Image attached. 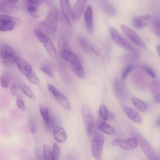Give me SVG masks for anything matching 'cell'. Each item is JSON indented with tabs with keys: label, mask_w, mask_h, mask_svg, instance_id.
<instances>
[{
	"label": "cell",
	"mask_w": 160,
	"mask_h": 160,
	"mask_svg": "<svg viewBox=\"0 0 160 160\" xmlns=\"http://www.w3.org/2000/svg\"><path fill=\"white\" fill-rule=\"evenodd\" d=\"M53 160H59L60 155V150L59 146L55 143L53 144L52 149Z\"/></svg>",
	"instance_id": "cell-33"
},
{
	"label": "cell",
	"mask_w": 160,
	"mask_h": 160,
	"mask_svg": "<svg viewBox=\"0 0 160 160\" xmlns=\"http://www.w3.org/2000/svg\"><path fill=\"white\" fill-rule=\"evenodd\" d=\"M156 49L158 54L160 56V45L157 46Z\"/></svg>",
	"instance_id": "cell-45"
},
{
	"label": "cell",
	"mask_w": 160,
	"mask_h": 160,
	"mask_svg": "<svg viewBox=\"0 0 160 160\" xmlns=\"http://www.w3.org/2000/svg\"><path fill=\"white\" fill-rule=\"evenodd\" d=\"M81 114L84 122L87 133L91 136L93 132L94 119L90 108L86 104H83L81 108Z\"/></svg>",
	"instance_id": "cell-7"
},
{
	"label": "cell",
	"mask_w": 160,
	"mask_h": 160,
	"mask_svg": "<svg viewBox=\"0 0 160 160\" xmlns=\"http://www.w3.org/2000/svg\"><path fill=\"white\" fill-rule=\"evenodd\" d=\"M156 125L158 126H160V117L157 121L156 122Z\"/></svg>",
	"instance_id": "cell-46"
},
{
	"label": "cell",
	"mask_w": 160,
	"mask_h": 160,
	"mask_svg": "<svg viewBox=\"0 0 160 160\" xmlns=\"http://www.w3.org/2000/svg\"><path fill=\"white\" fill-rule=\"evenodd\" d=\"M42 1L27 0V9L28 12L32 17H38L37 13L39 5Z\"/></svg>",
	"instance_id": "cell-20"
},
{
	"label": "cell",
	"mask_w": 160,
	"mask_h": 160,
	"mask_svg": "<svg viewBox=\"0 0 160 160\" xmlns=\"http://www.w3.org/2000/svg\"><path fill=\"white\" fill-rule=\"evenodd\" d=\"M108 112L106 106L104 105H102L99 109V113L101 118L104 120L106 121L108 119Z\"/></svg>",
	"instance_id": "cell-32"
},
{
	"label": "cell",
	"mask_w": 160,
	"mask_h": 160,
	"mask_svg": "<svg viewBox=\"0 0 160 160\" xmlns=\"http://www.w3.org/2000/svg\"><path fill=\"white\" fill-rule=\"evenodd\" d=\"M41 70L44 73L52 78L53 77V73L52 70L50 66L47 64H42L41 67Z\"/></svg>",
	"instance_id": "cell-35"
},
{
	"label": "cell",
	"mask_w": 160,
	"mask_h": 160,
	"mask_svg": "<svg viewBox=\"0 0 160 160\" xmlns=\"http://www.w3.org/2000/svg\"><path fill=\"white\" fill-rule=\"evenodd\" d=\"M133 66L129 64L126 66L124 69L122 74V79L124 80L128 75L132 71L133 68Z\"/></svg>",
	"instance_id": "cell-36"
},
{
	"label": "cell",
	"mask_w": 160,
	"mask_h": 160,
	"mask_svg": "<svg viewBox=\"0 0 160 160\" xmlns=\"http://www.w3.org/2000/svg\"><path fill=\"white\" fill-rule=\"evenodd\" d=\"M30 129L31 133L32 134H34L36 130V126L34 122H31Z\"/></svg>",
	"instance_id": "cell-43"
},
{
	"label": "cell",
	"mask_w": 160,
	"mask_h": 160,
	"mask_svg": "<svg viewBox=\"0 0 160 160\" xmlns=\"http://www.w3.org/2000/svg\"><path fill=\"white\" fill-rule=\"evenodd\" d=\"M108 30L112 39L117 45L128 50L132 51L133 49V47L122 37L115 28L110 27Z\"/></svg>",
	"instance_id": "cell-8"
},
{
	"label": "cell",
	"mask_w": 160,
	"mask_h": 160,
	"mask_svg": "<svg viewBox=\"0 0 160 160\" xmlns=\"http://www.w3.org/2000/svg\"><path fill=\"white\" fill-rule=\"evenodd\" d=\"M98 127L100 130L108 134L112 135L115 132L114 129L112 127L102 121L98 122Z\"/></svg>",
	"instance_id": "cell-24"
},
{
	"label": "cell",
	"mask_w": 160,
	"mask_h": 160,
	"mask_svg": "<svg viewBox=\"0 0 160 160\" xmlns=\"http://www.w3.org/2000/svg\"><path fill=\"white\" fill-rule=\"evenodd\" d=\"M150 89L155 102L160 104V81L158 80L152 81L150 84Z\"/></svg>",
	"instance_id": "cell-18"
},
{
	"label": "cell",
	"mask_w": 160,
	"mask_h": 160,
	"mask_svg": "<svg viewBox=\"0 0 160 160\" xmlns=\"http://www.w3.org/2000/svg\"><path fill=\"white\" fill-rule=\"evenodd\" d=\"M18 0L0 1V12L6 14H12L16 12L18 9L16 4Z\"/></svg>",
	"instance_id": "cell-12"
},
{
	"label": "cell",
	"mask_w": 160,
	"mask_h": 160,
	"mask_svg": "<svg viewBox=\"0 0 160 160\" xmlns=\"http://www.w3.org/2000/svg\"><path fill=\"white\" fill-rule=\"evenodd\" d=\"M124 109L127 115L132 121L138 124L142 122V118L137 112L127 106H124Z\"/></svg>",
	"instance_id": "cell-21"
},
{
	"label": "cell",
	"mask_w": 160,
	"mask_h": 160,
	"mask_svg": "<svg viewBox=\"0 0 160 160\" xmlns=\"http://www.w3.org/2000/svg\"><path fill=\"white\" fill-rule=\"evenodd\" d=\"M58 19L57 9L52 8L48 12L45 20L39 23L38 29L47 36L52 35L57 28Z\"/></svg>",
	"instance_id": "cell-1"
},
{
	"label": "cell",
	"mask_w": 160,
	"mask_h": 160,
	"mask_svg": "<svg viewBox=\"0 0 160 160\" xmlns=\"http://www.w3.org/2000/svg\"><path fill=\"white\" fill-rule=\"evenodd\" d=\"M34 33L39 41L43 45L48 54L52 58L57 55L55 47L52 41L48 36L44 34L38 29H35Z\"/></svg>",
	"instance_id": "cell-6"
},
{
	"label": "cell",
	"mask_w": 160,
	"mask_h": 160,
	"mask_svg": "<svg viewBox=\"0 0 160 160\" xmlns=\"http://www.w3.org/2000/svg\"><path fill=\"white\" fill-rule=\"evenodd\" d=\"M84 19L87 31L92 33L93 31V11L90 5L87 6L84 12Z\"/></svg>",
	"instance_id": "cell-15"
},
{
	"label": "cell",
	"mask_w": 160,
	"mask_h": 160,
	"mask_svg": "<svg viewBox=\"0 0 160 160\" xmlns=\"http://www.w3.org/2000/svg\"><path fill=\"white\" fill-rule=\"evenodd\" d=\"M102 7L108 14L111 16H114L116 13V11L114 7L107 0L101 1Z\"/></svg>",
	"instance_id": "cell-25"
},
{
	"label": "cell",
	"mask_w": 160,
	"mask_h": 160,
	"mask_svg": "<svg viewBox=\"0 0 160 160\" xmlns=\"http://www.w3.org/2000/svg\"><path fill=\"white\" fill-rule=\"evenodd\" d=\"M150 18V16L148 14L136 17L133 20V24L136 28L142 29L148 24Z\"/></svg>",
	"instance_id": "cell-19"
},
{
	"label": "cell",
	"mask_w": 160,
	"mask_h": 160,
	"mask_svg": "<svg viewBox=\"0 0 160 160\" xmlns=\"http://www.w3.org/2000/svg\"><path fill=\"white\" fill-rule=\"evenodd\" d=\"M154 30L156 35L160 36V20H157L155 22Z\"/></svg>",
	"instance_id": "cell-40"
},
{
	"label": "cell",
	"mask_w": 160,
	"mask_h": 160,
	"mask_svg": "<svg viewBox=\"0 0 160 160\" xmlns=\"http://www.w3.org/2000/svg\"><path fill=\"white\" fill-rule=\"evenodd\" d=\"M104 137L98 129H96L93 135L91 144L92 155L96 160H100L102 157Z\"/></svg>",
	"instance_id": "cell-3"
},
{
	"label": "cell",
	"mask_w": 160,
	"mask_h": 160,
	"mask_svg": "<svg viewBox=\"0 0 160 160\" xmlns=\"http://www.w3.org/2000/svg\"><path fill=\"white\" fill-rule=\"evenodd\" d=\"M144 70L150 77L154 78L156 77V74L153 70L150 67L144 66L143 67Z\"/></svg>",
	"instance_id": "cell-38"
},
{
	"label": "cell",
	"mask_w": 160,
	"mask_h": 160,
	"mask_svg": "<svg viewBox=\"0 0 160 160\" xmlns=\"http://www.w3.org/2000/svg\"><path fill=\"white\" fill-rule=\"evenodd\" d=\"M17 105L18 108L22 111L24 110L25 107L24 102L20 96H18L16 100Z\"/></svg>",
	"instance_id": "cell-39"
},
{
	"label": "cell",
	"mask_w": 160,
	"mask_h": 160,
	"mask_svg": "<svg viewBox=\"0 0 160 160\" xmlns=\"http://www.w3.org/2000/svg\"><path fill=\"white\" fill-rule=\"evenodd\" d=\"M60 4L62 13L67 22L70 25L72 23V16L71 6L69 1H60Z\"/></svg>",
	"instance_id": "cell-16"
},
{
	"label": "cell",
	"mask_w": 160,
	"mask_h": 160,
	"mask_svg": "<svg viewBox=\"0 0 160 160\" xmlns=\"http://www.w3.org/2000/svg\"><path fill=\"white\" fill-rule=\"evenodd\" d=\"M43 160H53L52 150L47 145L43 146Z\"/></svg>",
	"instance_id": "cell-29"
},
{
	"label": "cell",
	"mask_w": 160,
	"mask_h": 160,
	"mask_svg": "<svg viewBox=\"0 0 160 160\" xmlns=\"http://www.w3.org/2000/svg\"><path fill=\"white\" fill-rule=\"evenodd\" d=\"M115 118L114 114L111 112H108V119H113Z\"/></svg>",
	"instance_id": "cell-44"
},
{
	"label": "cell",
	"mask_w": 160,
	"mask_h": 160,
	"mask_svg": "<svg viewBox=\"0 0 160 160\" xmlns=\"http://www.w3.org/2000/svg\"><path fill=\"white\" fill-rule=\"evenodd\" d=\"M15 22L14 19L11 17L6 15L2 14L0 16V30L1 31H11L14 28Z\"/></svg>",
	"instance_id": "cell-13"
},
{
	"label": "cell",
	"mask_w": 160,
	"mask_h": 160,
	"mask_svg": "<svg viewBox=\"0 0 160 160\" xmlns=\"http://www.w3.org/2000/svg\"><path fill=\"white\" fill-rule=\"evenodd\" d=\"M132 100L135 107L139 111L145 112L147 111V106L143 101L135 97H132Z\"/></svg>",
	"instance_id": "cell-26"
},
{
	"label": "cell",
	"mask_w": 160,
	"mask_h": 160,
	"mask_svg": "<svg viewBox=\"0 0 160 160\" xmlns=\"http://www.w3.org/2000/svg\"><path fill=\"white\" fill-rule=\"evenodd\" d=\"M120 27L125 34L135 44L142 48H146L144 42L134 31L123 24L121 25Z\"/></svg>",
	"instance_id": "cell-11"
},
{
	"label": "cell",
	"mask_w": 160,
	"mask_h": 160,
	"mask_svg": "<svg viewBox=\"0 0 160 160\" xmlns=\"http://www.w3.org/2000/svg\"><path fill=\"white\" fill-rule=\"evenodd\" d=\"M149 160H160L159 159H155V158H152V159H150Z\"/></svg>",
	"instance_id": "cell-47"
},
{
	"label": "cell",
	"mask_w": 160,
	"mask_h": 160,
	"mask_svg": "<svg viewBox=\"0 0 160 160\" xmlns=\"http://www.w3.org/2000/svg\"><path fill=\"white\" fill-rule=\"evenodd\" d=\"M15 64L19 71L25 76L33 71L31 64L22 58L18 57L16 61Z\"/></svg>",
	"instance_id": "cell-17"
},
{
	"label": "cell",
	"mask_w": 160,
	"mask_h": 160,
	"mask_svg": "<svg viewBox=\"0 0 160 160\" xmlns=\"http://www.w3.org/2000/svg\"><path fill=\"white\" fill-rule=\"evenodd\" d=\"M114 88L116 93L118 94H121L122 93V89L121 83L117 79H115L114 82Z\"/></svg>",
	"instance_id": "cell-37"
},
{
	"label": "cell",
	"mask_w": 160,
	"mask_h": 160,
	"mask_svg": "<svg viewBox=\"0 0 160 160\" xmlns=\"http://www.w3.org/2000/svg\"><path fill=\"white\" fill-rule=\"evenodd\" d=\"M28 81L35 84L38 85L39 84V80L37 76L32 71L26 76Z\"/></svg>",
	"instance_id": "cell-31"
},
{
	"label": "cell",
	"mask_w": 160,
	"mask_h": 160,
	"mask_svg": "<svg viewBox=\"0 0 160 160\" xmlns=\"http://www.w3.org/2000/svg\"><path fill=\"white\" fill-rule=\"evenodd\" d=\"M87 2V0H78L75 2L72 12V19L75 22L80 18Z\"/></svg>",
	"instance_id": "cell-14"
},
{
	"label": "cell",
	"mask_w": 160,
	"mask_h": 160,
	"mask_svg": "<svg viewBox=\"0 0 160 160\" xmlns=\"http://www.w3.org/2000/svg\"><path fill=\"white\" fill-rule=\"evenodd\" d=\"M72 70L75 74L79 78H83L85 75L83 68L78 60L71 63Z\"/></svg>",
	"instance_id": "cell-23"
},
{
	"label": "cell",
	"mask_w": 160,
	"mask_h": 160,
	"mask_svg": "<svg viewBox=\"0 0 160 160\" xmlns=\"http://www.w3.org/2000/svg\"><path fill=\"white\" fill-rule=\"evenodd\" d=\"M17 87L16 85L12 84L10 87V92L12 95L13 96H15L17 93Z\"/></svg>",
	"instance_id": "cell-42"
},
{
	"label": "cell",
	"mask_w": 160,
	"mask_h": 160,
	"mask_svg": "<svg viewBox=\"0 0 160 160\" xmlns=\"http://www.w3.org/2000/svg\"><path fill=\"white\" fill-rule=\"evenodd\" d=\"M9 81V74L5 73L1 78L0 83L2 87L4 88H7L8 86Z\"/></svg>",
	"instance_id": "cell-34"
},
{
	"label": "cell",
	"mask_w": 160,
	"mask_h": 160,
	"mask_svg": "<svg viewBox=\"0 0 160 160\" xmlns=\"http://www.w3.org/2000/svg\"><path fill=\"white\" fill-rule=\"evenodd\" d=\"M19 88L22 92L27 97L32 100L35 99V96L32 91L26 83L22 82L20 83Z\"/></svg>",
	"instance_id": "cell-27"
},
{
	"label": "cell",
	"mask_w": 160,
	"mask_h": 160,
	"mask_svg": "<svg viewBox=\"0 0 160 160\" xmlns=\"http://www.w3.org/2000/svg\"><path fill=\"white\" fill-rule=\"evenodd\" d=\"M91 50L96 56L99 57L101 55V52L97 46L94 45H91Z\"/></svg>",
	"instance_id": "cell-41"
},
{
	"label": "cell",
	"mask_w": 160,
	"mask_h": 160,
	"mask_svg": "<svg viewBox=\"0 0 160 160\" xmlns=\"http://www.w3.org/2000/svg\"><path fill=\"white\" fill-rule=\"evenodd\" d=\"M111 144L113 146H118L123 149L129 150L136 148L138 143L134 138L122 139H117L113 140Z\"/></svg>",
	"instance_id": "cell-10"
},
{
	"label": "cell",
	"mask_w": 160,
	"mask_h": 160,
	"mask_svg": "<svg viewBox=\"0 0 160 160\" xmlns=\"http://www.w3.org/2000/svg\"><path fill=\"white\" fill-rule=\"evenodd\" d=\"M54 138L57 142H63L67 138V134L64 129L60 127H55L53 130Z\"/></svg>",
	"instance_id": "cell-22"
},
{
	"label": "cell",
	"mask_w": 160,
	"mask_h": 160,
	"mask_svg": "<svg viewBox=\"0 0 160 160\" xmlns=\"http://www.w3.org/2000/svg\"><path fill=\"white\" fill-rule=\"evenodd\" d=\"M58 49L61 56L71 63L78 60L77 56L70 49L64 38H61L59 39Z\"/></svg>",
	"instance_id": "cell-5"
},
{
	"label": "cell",
	"mask_w": 160,
	"mask_h": 160,
	"mask_svg": "<svg viewBox=\"0 0 160 160\" xmlns=\"http://www.w3.org/2000/svg\"><path fill=\"white\" fill-rule=\"evenodd\" d=\"M79 43L81 47L86 52L90 53L91 52V46L89 42L84 38L81 37L79 39Z\"/></svg>",
	"instance_id": "cell-30"
},
{
	"label": "cell",
	"mask_w": 160,
	"mask_h": 160,
	"mask_svg": "<svg viewBox=\"0 0 160 160\" xmlns=\"http://www.w3.org/2000/svg\"><path fill=\"white\" fill-rule=\"evenodd\" d=\"M48 87L57 100L64 109L68 110L71 109L69 101L63 94L51 84H48Z\"/></svg>",
	"instance_id": "cell-9"
},
{
	"label": "cell",
	"mask_w": 160,
	"mask_h": 160,
	"mask_svg": "<svg viewBox=\"0 0 160 160\" xmlns=\"http://www.w3.org/2000/svg\"><path fill=\"white\" fill-rule=\"evenodd\" d=\"M15 50L8 44L2 43L0 48V59L4 67H10L15 63L18 58Z\"/></svg>",
	"instance_id": "cell-2"
},
{
	"label": "cell",
	"mask_w": 160,
	"mask_h": 160,
	"mask_svg": "<svg viewBox=\"0 0 160 160\" xmlns=\"http://www.w3.org/2000/svg\"><path fill=\"white\" fill-rule=\"evenodd\" d=\"M40 111L42 118L46 124L49 123V116L48 108L43 104H41L39 106Z\"/></svg>",
	"instance_id": "cell-28"
},
{
	"label": "cell",
	"mask_w": 160,
	"mask_h": 160,
	"mask_svg": "<svg viewBox=\"0 0 160 160\" xmlns=\"http://www.w3.org/2000/svg\"><path fill=\"white\" fill-rule=\"evenodd\" d=\"M132 133L145 156L149 159L155 158V151L148 141L136 129L132 130Z\"/></svg>",
	"instance_id": "cell-4"
}]
</instances>
